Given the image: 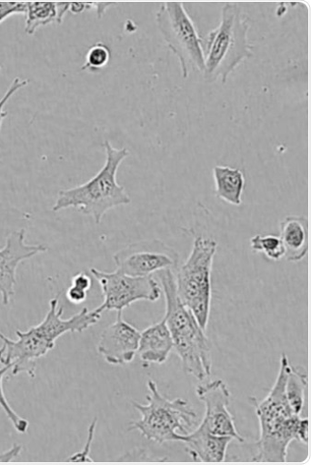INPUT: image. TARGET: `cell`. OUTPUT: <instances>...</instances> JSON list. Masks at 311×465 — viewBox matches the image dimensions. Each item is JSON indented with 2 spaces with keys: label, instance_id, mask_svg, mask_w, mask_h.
Returning <instances> with one entry per match:
<instances>
[{
  "label": "cell",
  "instance_id": "29",
  "mask_svg": "<svg viewBox=\"0 0 311 465\" xmlns=\"http://www.w3.org/2000/svg\"><path fill=\"white\" fill-rule=\"evenodd\" d=\"M5 336L3 332H0V339H2Z\"/></svg>",
  "mask_w": 311,
  "mask_h": 465
},
{
  "label": "cell",
  "instance_id": "6",
  "mask_svg": "<svg viewBox=\"0 0 311 465\" xmlns=\"http://www.w3.org/2000/svg\"><path fill=\"white\" fill-rule=\"evenodd\" d=\"M147 403L134 401L141 420L132 422L129 430H138L149 440L158 444L181 441L197 425L198 416L189 401L181 398L169 400L164 396L157 384L149 380Z\"/></svg>",
  "mask_w": 311,
  "mask_h": 465
},
{
  "label": "cell",
  "instance_id": "10",
  "mask_svg": "<svg viewBox=\"0 0 311 465\" xmlns=\"http://www.w3.org/2000/svg\"><path fill=\"white\" fill-rule=\"evenodd\" d=\"M116 270L132 276H150L164 270H176L178 253L161 241L133 243L115 253Z\"/></svg>",
  "mask_w": 311,
  "mask_h": 465
},
{
  "label": "cell",
  "instance_id": "19",
  "mask_svg": "<svg viewBox=\"0 0 311 465\" xmlns=\"http://www.w3.org/2000/svg\"><path fill=\"white\" fill-rule=\"evenodd\" d=\"M307 383V374L290 363L286 381V395L292 411L299 416L304 409Z\"/></svg>",
  "mask_w": 311,
  "mask_h": 465
},
{
  "label": "cell",
  "instance_id": "25",
  "mask_svg": "<svg viewBox=\"0 0 311 465\" xmlns=\"http://www.w3.org/2000/svg\"><path fill=\"white\" fill-rule=\"evenodd\" d=\"M87 296V291L77 288L73 284L68 288L66 292L67 300L75 305H79L86 302Z\"/></svg>",
  "mask_w": 311,
  "mask_h": 465
},
{
  "label": "cell",
  "instance_id": "4",
  "mask_svg": "<svg viewBox=\"0 0 311 465\" xmlns=\"http://www.w3.org/2000/svg\"><path fill=\"white\" fill-rule=\"evenodd\" d=\"M105 163L102 169L87 183L73 189L60 191L53 206L54 212L75 208L93 217L99 224L111 209L132 203L125 188L117 183L116 174L120 164L129 155L126 148L116 149L105 141Z\"/></svg>",
  "mask_w": 311,
  "mask_h": 465
},
{
  "label": "cell",
  "instance_id": "21",
  "mask_svg": "<svg viewBox=\"0 0 311 465\" xmlns=\"http://www.w3.org/2000/svg\"><path fill=\"white\" fill-rule=\"evenodd\" d=\"M110 57L109 47L104 43H96L88 50L82 70L93 74L99 73L108 65Z\"/></svg>",
  "mask_w": 311,
  "mask_h": 465
},
{
  "label": "cell",
  "instance_id": "16",
  "mask_svg": "<svg viewBox=\"0 0 311 465\" xmlns=\"http://www.w3.org/2000/svg\"><path fill=\"white\" fill-rule=\"evenodd\" d=\"M280 239L288 262L302 261L308 252V220L301 215L286 216L280 223Z\"/></svg>",
  "mask_w": 311,
  "mask_h": 465
},
{
  "label": "cell",
  "instance_id": "26",
  "mask_svg": "<svg viewBox=\"0 0 311 465\" xmlns=\"http://www.w3.org/2000/svg\"><path fill=\"white\" fill-rule=\"evenodd\" d=\"M95 427H96V419L95 420V421L91 424V427H90V436H89V439H88V441H87V444L83 452H79V453H76L75 455H73L71 458H70V460L72 461H85V460H90L91 461V459L89 458V452L91 450V443L93 441V438H94V435H95Z\"/></svg>",
  "mask_w": 311,
  "mask_h": 465
},
{
  "label": "cell",
  "instance_id": "22",
  "mask_svg": "<svg viewBox=\"0 0 311 465\" xmlns=\"http://www.w3.org/2000/svg\"><path fill=\"white\" fill-rule=\"evenodd\" d=\"M11 370H12L11 366H4L2 369H0V406H2V409L5 412L6 416L10 420V421L13 423V426L15 427L16 431L18 433L25 434L27 432V430L29 429V422H28V420L20 417L13 410V407L10 405V403L6 398L5 390H4L5 376Z\"/></svg>",
  "mask_w": 311,
  "mask_h": 465
},
{
  "label": "cell",
  "instance_id": "28",
  "mask_svg": "<svg viewBox=\"0 0 311 465\" xmlns=\"http://www.w3.org/2000/svg\"><path fill=\"white\" fill-rule=\"evenodd\" d=\"M22 450V447L20 445H15L12 450H11V454H0V461H4L5 460V458L6 456H9L10 459H14L15 457L18 456L20 451Z\"/></svg>",
  "mask_w": 311,
  "mask_h": 465
},
{
  "label": "cell",
  "instance_id": "7",
  "mask_svg": "<svg viewBox=\"0 0 311 465\" xmlns=\"http://www.w3.org/2000/svg\"><path fill=\"white\" fill-rule=\"evenodd\" d=\"M217 242L203 236L196 238L192 252L175 273L176 293L181 302L206 331L212 304V270Z\"/></svg>",
  "mask_w": 311,
  "mask_h": 465
},
{
  "label": "cell",
  "instance_id": "23",
  "mask_svg": "<svg viewBox=\"0 0 311 465\" xmlns=\"http://www.w3.org/2000/svg\"><path fill=\"white\" fill-rule=\"evenodd\" d=\"M28 84V80H22L18 77L15 78L4 97L0 99V130H2L4 121L7 118L8 115V112L5 111V105L18 91L27 86Z\"/></svg>",
  "mask_w": 311,
  "mask_h": 465
},
{
  "label": "cell",
  "instance_id": "15",
  "mask_svg": "<svg viewBox=\"0 0 311 465\" xmlns=\"http://www.w3.org/2000/svg\"><path fill=\"white\" fill-rule=\"evenodd\" d=\"M173 349V340L164 319L141 332L138 354L145 366L166 363Z\"/></svg>",
  "mask_w": 311,
  "mask_h": 465
},
{
  "label": "cell",
  "instance_id": "1",
  "mask_svg": "<svg viewBox=\"0 0 311 465\" xmlns=\"http://www.w3.org/2000/svg\"><path fill=\"white\" fill-rule=\"evenodd\" d=\"M58 298L52 299L49 310L39 324L25 331H16L18 339L14 341L5 335L0 339V364L11 366L14 376L25 373L35 377L37 361L44 358L55 345L56 340L68 332H83L95 325L102 314L87 308L71 319L62 318L65 309L58 306Z\"/></svg>",
  "mask_w": 311,
  "mask_h": 465
},
{
  "label": "cell",
  "instance_id": "27",
  "mask_svg": "<svg viewBox=\"0 0 311 465\" xmlns=\"http://www.w3.org/2000/svg\"><path fill=\"white\" fill-rule=\"evenodd\" d=\"M72 284L88 292L92 288V278L86 272H81L74 276Z\"/></svg>",
  "mask_w": 311,
  "mask_h": 465
},
{
  "label": "cell",
  "instance_id": "20",
  "mask_svg": "<svg viewBox=\"0 0 311 465\" xmlns=\"http://www.w3.org/2000/svg\"><path fill=\"white\" fill-rule=\"evenodd\" d=\"M251 248L255 252L263 253L267 259L277 262L285 258V248L278 236L256 235L251 240Z\"/></svg>",
  "mask_w": 311,
  "mask_h": 465
},
{
  "label": "cell",
  "instance_id": "3",
  "mask_svg": "<svg viewBox=\"0 0 311 465\" xmlns=\"http://www.w3.org/2000/svg\"><path fill=\"white\" fill-rule=\"evenodd\" d=\"M174 271L168 269L156 272L166 301L164 320L184 372L204 381L212 373L210 341L194 313L179 300Z\"/></svg>",
  "mask_w": 311,
  "mask_h": 465
},
{
  "label": "cell",
  "instance_id": "12",
  "mask_svg": "<svg viewBox=\"0 0 311 465\" xmlns=\"http://www.w3.org/2000/svg\"><path fill=\"white\" fill-rule=\"evenodd\" d=\"M26 231L20 229L10 232L5 246L0 250V294L3 304H10L15 295L17 269L33 257L48 251L45 245H29L25 242Z\"/></svg>",
  "mask_w": 311,
  "mask_h": 465
},
{
  "label": "cell",
  "instance_id": "2",
  "mask_svg": "<svg viewBox=\"0 0 311 465\" xmlns=\"http://www.w3.org/2000/svg\"><path fill=\"white\" fill-rule=\"evenodd\" d=\"M289 365L287 356L283 354L277 378L268 395L264 400L250 398L260 426L255 462H286L292 441L308 444V420L294 413L286 395Z\"/></svg>",
  "mask_w": 311,
  "mask_h": 465
},
{
  "label": "cell",
  "instance_id": "14",
  "mask_svg": "<svg viewBox=\"0 0 311 465\" xmlns=\"http://www.w3.org/2000/svg\"><path fill=\"white\" fill-rule=\"evenodd\" d=\"M234 440L231 437L217 436L209 432L202 425L182 437L181 442L186 445V451L195 461L222 462Z\"/></svg>",
  "mask_w": 311,
  "mask_h": 465
},
{
  "label": "cell",
  "instance_id": "24",
  "mask_svg": "<svg viewBox=\"0 0 311 465\" xmlns=\"http://www.w3.org/2000/svg\"><path fill=\"white\" fill-rule=\"evenodd\" d=\"M25 3L0 2V25L15 15H25Z\"/></svg>",
  "mask_w": 311,
  "mask_h": 465
},
{
  "label": "cell",
  "instance_id": "17",
  "mask_svg": "<svg viewBox=\"0 0 311 465\" xmlns=\"http://www.w3.org/2000/svg\"><path fill=\"white\" fill-rule=\"evenodd\" d=\"M216 195L221 201L239 206L246 187L244 173L239 168L216 165L213 169Z\"/></svg>",
  "mask_w": 311,
  "mask_h": 465
},
{
  "label": "cell",
  "instance_id": "9",
  "mask_svg": "<svg viewBox=\"0 0 311 465\" xmlns=\"http://www.w3.org/2000/svg\"><path fill=\"white\" fill-rule=\"evenodd\" d=\"M91 274L102 288L104 302L95 311L100 314L105 312L123 310L138 302H156L162 295V288L154 275L132 276L119 271L106 272L95 268Z\"/></svg>",
  "mask_w": 311,
  "mask_h": 465
},
{
  "label": "cell",
  "instance_id": "8",
  "mask_svg": "<svg viewBox=\"0 0 311 465\" xmlns=\"http://www.w3.org/2000/svg\"><path fill=\"white\" fill-rule=\"evenodd\" d=\"M157 28L173 54L177 57L182 77L193 70L205 72V48L195 22L182 3H165L156 13Z\"/></svg>",
  "mask_w": 311,
  "mask_h": 465
},
{
  "label": "cell",
  "instance_id": "18",
  "mask_svg": "<svg viewBox=\"0 0 311 465\" xmlns=\"http://www.w3.org/2000/svg\"><path fill=\"white\" fill-rule=\"evenodd\" d=\"M25 33L33 35L44 26L57 24L61 25L70 11V3H25Z\"/></svg>",
  "mask_w": 311,
  "mask_h": 465
},
{
  "label": "cell",
  "instance_id": "5",
  "mask_svg": "<svg viewBox=\"0 0 311 465\" xmlns=\"http://www.w3.org/2000/svg\"><path fill=\"white\" fill-rule=\"evenodd\" d=\"M251 25L242 8L236 4H225L217 27L208 35L205 48L206 83L218 80L224 84L229 76L254 55L248 41Z\"/></svg>",
  "mask_w": 311,
  "mask_h": 465
},
{
  "label": "cell",
  "instance_id": "13",
  "mask_svg": "<svg viewBox=\"0 0 311 465\" xmlns=\"http://www.w3.org/2000/svg\"><path fill=\"white\" fill-rule=\"evenodd\" d=\"M141 331L117 312L115 321L106 327L100 337L97 351L106 363L123 366L133 362L138 354Z\"/></svg>",
  "mask_w": 311,
  "mask_h": 465
},
{
  "label": "cell",
  "instance_id": "11",
  "mask_svg": "<svg viewBox=\"0 0 311 465\" xmlns=\"http://www.w3.org/2000/svg\"><path fill=\"white\" fill-rule=\"evenodd\" d=\"M196 395L206 406V414L200 425L217 436L231 437L240 443L245 439L238 433L235 419L229 411L231 392L222 380L200 384Z\"/></svg>",
  "mask_w": 311,
  "mask_h": 465
}]
</instances>
